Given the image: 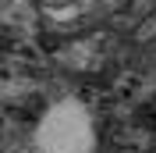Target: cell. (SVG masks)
Returning <instances> with one entry per match:
<instances>
[{
	"instance_id": "1",
	"label": "cell",
	"mask_w": 156,
	"mask_h": 153,
	"mask_svg": "<svg viewBox=\"0 0 156 153\" xmlns=\"http://www.w3.org/2000/svg\"><path fill=\"white\" fill-rule=\"evenodd\" d=\"M85 7L156 57V0H85Z\"/></svg>"
}]
</instances>
